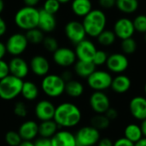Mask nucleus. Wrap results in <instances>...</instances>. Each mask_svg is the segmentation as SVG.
Returning a JSON list of instances; mask_svg holds the SVG:
<instances>
[{"mask_svg": "<svg viewBox=\"0 0 146 146\" xmlns=\"http://www.w3.org/2000/svg\"><path fill=\"white\" fill-rule=\"evenodd\" d=\"M74 70L79 77L87 79L96 70V66L92 62H84L77 60L74 64Z\"/></svg>", "mask_w": 146, "mask_h": 146, "instance_id": "b1692460", "label": "nucleus"}, {"mask_svg": "<svg viewBox=\"0 0 146 146\" xmlns=\"http://www.w3.org/2000/svg\"><path fill=\"white\" fill-rule=\"evenodd\" d=\"M97 48L95 44L89 39H84L79 44H75V55L77 60L84 62H92L96 54Z\"/></svg>", "mask_w": 146, "mask_h": 146, "instance_id": "ddd939ff", "label": "nucleus"}, {"mask_svg": "<svg viewBox=\"0 0 146 146\" xmlns=\"http://www.w3.org/2000/svg\"><path fill=\"white\" fill-rule=\"evenodd\" d=\"M6 53H7V50H6L5 44L3 43L2 41H0V60L3 59V57L5 56Z\"/></svg>", "mask_w": 146, "mask_h": 146, "instance_id": "8fccbe9b", "label": "nucleus"}, {"mask_svg": "<svg viewBox=\"0 0 146 146\" xmlns=\"http://www.w3.org/2000/svg\"><path fill=\"white\" fill-rule=\"evenodd\" d=\"M66 82L61 75L56 74H48L43 77L41 81V89L49 98H58L65 92Z\"/></svg>", "mask_w": 146, "mask_h": 146, "instance_id": "39448f33", "label": "nucleus"}, {"mask_svg": "<svg viewBox=\"0 0 146 146\" xmlns=\"http://www.w3.org/2000/svg\"><path fill=\"white\" fill-rule=\"evenodd\" d=\"M18 146H34L33 141H22Z\"/></svg>", "mask_w": 146, "mask_h": 146, "instance_id": "864d4df0", "label": "nucleus"}, {"mask_svg": "<svg viewBox=\"0 0 146 146\" xmlns=\"http://www.w3.org/2000/svg\"><path fill=\"white\" fill-rule=\"evenodd\" d=\"M23 141H33L38 135V124L33 120L25 121L17 131Z\"/></svg>", "mask_w": 146, "mask_h": 146, "instance_id": "6ab92c4d", "label": "nucleus"}, {"mask_svg": "<svg viewBox=\"0 0 146 146\" xmlns=\"http://www.w3.org/2000/svg\"><path fill=\"white\" fill-rule=\"evenodd\" d=\"M135 31L142 33H146V15H139L133 21Z\"/></svg>", "mask_w": 146, "mask_h": 146, "instance_id": "e433bc0d", "label": "nucleus"}, {"mask_svg": "<svg viewBox=\"0 0 146 146\" xmlns=\"http://www.w3.org/2000/svg\"><path fill=\"white\" fill-rule=\"evenodd\" d=\"M114 142L110 139V138H103L100 139L99 141L98 142L97 146H113Z\"/></svg>", "mask_w": 146, "mask_h": 146, "instance_id": "49530a36", "label": "nucleus"}, {"mask_svg": "<svg viewBox=\"0 0 146 146\" xmlns=\"http://www.w3.org/2000/svg\"><path fill=\"white\" fill-rule=\"evenodd\" d=\"M115 2L116 0H98V4L103 9H110L115 6Z\"/></svg>", "mask_w": 146, "mask_h": 146, "instance_id": "79ce46f5", "label": "nucleus"}, {"mask_svg": "<svg viewBox=\"0 0 146 146\" xmlns=\"http://www.w3.org/2000/svg\"><path fill=\"white\" fill-rule=\"evenodd\" d=\"M132 86L130 78L125 74H118L113 78L110 88L117 94H124L129 91Z\"/></svg>", "mask_w": 146, "mask_h": 146, "instance_id": "4be33fe9", "label": "nucleus"}, {"mask_svg": "<svg viewBox=\"0 0 146 146\" xmlns=\"http://www.w3.org/2000/svg\"><path fill=\"white\" fill-rule=\"evenodd\" d=\"M121 50L125 55H132L137 50V43L133 38H128L121 41Z\"/></svg>", "mask_w": 146, "mask_h": 146, "instance_id": "72a5a7b5", "label": "nucleus"}, {"mask_svg": "<svg viewBox=\"0 0 146 146\" xmlns=\"http://www.w3.org/2000/svg\"><path fill=\"white\" fill-rule=\"evenodd\" d=\"M9 74L23 80L26 78L29 72V63L21 56H13L9 62Z\"/></svg>", "mask_w": 146, "mask_h": 146, "instance_id": "2eb2a0df", "label": "nucleus"}, {"mask_svg": "<svg viewBox=\"0 0 146 146\" xmlns=\"http://www.w3.org/2000/svg\"><path fill=\"white\" fill-rule=\"evenodd\" d=\"M82 119L80 108L70 102H64L56 107L53 120L59 127L67 129L76 127Z\"/></svg>", "mask_w": 146, "mask_h": 146, "instance_id": "f257e3e1", "label": "nucleus"}, {"mask_svg": "<svg viewBox=\"0 0 146 146\" xmlns=\"http://www.w3.org/2000/svg\"><path fill=\"white\" fill-rule=\"evenodd\" d=\"M30 71L38 77H44L50 69V63L49 60L42 55L33 56L29 62Z\"/></svg>", "mask_w": 146, "mask_h": 146, "instance_id": "4468645a", "label": "nucleus"}, {"mask_svg": "<svg viewBox=\"0 0 146 146\" xmlns=\"http://www.w3.org/2000/svg\"><path fill=\"white\" fill-rule=\"evenodd\" d=\"M55 110H56V106L51 101L47 99H43L36 104L34 113L37 119H38L40 121H44L53 120Z\"/></svg>", "mask_w": 146, "mask_h": 146, "instance_id": "f3484780", "label": "nucleus"}, {"mask_svg": "<svg viewBox=\"0 0 146 146\" xmlns=\"http://www.w3.org/2000/svg\"><path fill=\"white\" fill-rule=\"evenodd\" d=\"M59 127L54 120L40 121L38 124V135L41 138L51 139L58 131Z\"/></svg>", "mask_w": 146, "mask_h": 146, "instance_id": "a878e982", "label": "nucleus"}, {"mask_svg": "<svg viewBox=\"0 0 146 146\" xmlns=\"http://www.w3.org/2000/svg\"><path fill=\"white\" fill-rule=\"evenodd\" d=\"M84 91H85L84 86L79 80H72L66 82L65 84L64 93H66L70 98H80L84 93Z\"/></svg>", "mask_w": 146, "mask_h": 146, "instance_id": "bb28decb", "label": "nucleus"}, {"mask_svg": "<svg viewBox=\"0 0 146 146\" xmlns=\"http://www.w3.org/2000/svg\"><path fill=\"white\" fill-rule=\"evenodd\" d=\"M4 44L7 53L12 56H21L27 50L29 44L25 33H22L11 34Z\"/></svg>", "mask_w": 146, "mask_h": 146, "instance_id": "423d86ee", "label": "nucleus"}, {"mask_svg": "<svg viewBox=\"0 0 146 146\" xmlns=\"http://www.w3.org/2000/svg\"><path fill=\"white\" fill-rule=\"evenodd\" d=\"M139 0H116L115 7L124 14L134 13L139 8Z\"/></svg>", "mask_w": 146, "mask_h": 146, "instance_id": "c85d7f7f", "label": "nucleus"}, {"mask_svg": "<svg viewBox=\"0 0 146 146\" xmlns=\"http://www.w3.org/2000/svg\"><path fill=\"white\" fill-rule=\"evenodd\" d=\"M89 104L96 114H105L110 108V100L105 92H94L90 96Z\"/></svg>", "mask_w": 146, "mask_h": 146, "instance_id": "9b49d317", "label": "nucleus"}, {"mask_svg": "<svg viewBox=\"0 0 146 146\" xmlns=\"http://www.w3.org/2000/svg\"><path fill=\"white\" fill-rule=\"evenodd\" d=\"M129 111L133 118L138 121L146 119V97H133L129 103Z\"/></svg>", "mask_w": 146, "mask_h": 146, "instance_id": "a211bd4d", "label": "nucleus"}, {"mask_svg": "<svg viewBox=\"0 0 146 146\" xmlns=\"http://www.w3.org/2000/svg\"><path fill=\"white\" fill-rule=\"evenodd\" d=\"M26 38L29 44H42L44 38V33L38 28H33L31 30H28L25 33Z\"/></svg>", "mask_w": 146, "mask_h": 146, "instance_id": "c756f323", "label": "nucleus"}, {"mask_svg": "<svg viewBox=\"0 0 146 146\" xmlns=\"http://www.w3.org/2000/svg\"><path fill=\"white\" fill-rule=\"evenodd\" d=\"M43 47L45 50L53 53L59 48V44L57 39L53 36H45L43 42Z\"/></svg>", "mask_w": 146, "mask_h": 146, "instance_id": "f704fd0d", "label": "nucleus"}, {"mask_svg": "<svg viewBox=\"0 0 146 146\" xmlns=\"http://www.w3.org/2000/svg\"><path fill=\"white\" fill-rule=\"evenodd\" d=\"M114 33L116 38H119L121 40L133 38V35L135 33L133 21L127 17L118 19L114 26Z\"/></svg>", "mask_w": 146, "mask_h": 146, "instance_id": "dca6fc26", "label": "nucleus"}, {"mask_svg": "<svg viewBox=\"0 0 146 146\" xmlns=\"http://www.w3.org/2000/svg\"><path fill=\"white\" fill-rule=\"evenodd\" d=\"M4 7H5L4 1H3V0H0V15H1V14L3 13V9H4Z\"/></svg>", "mask_w": 146, "mask_h": 146, "instance_id": "5fc2aeb1", "label": "nucleus"}, {"mask_svg": "<svg viewBox=\"0 0 146 146\" xmlns=\"http://www.w3.org/2000/svg\"><path fill=\"white\" fill-rule=\"evenodd\" d=\"M53 62L61 68H68L73 66L77 61L74 50L68 47H59L52 53Z\"/></svg>", "mask_w": 146, "mask_h": 146, "instance_id": "9d476101", "label": "nucleus"}, {"mask_svg": "<svg viewBox=\"0 0 146 146\" xmlns=\"http://www.w3.org/2000/svg\"><path fill=\"white\" fill-rule=\"evenodd\" d=\"M7 30H8L7 23L5 20L0 15V37H3V35H5V33H7Z\"/></svg>", "mask_w": 146, "mask_h": 146, "instance_id": "a18cd8bd", "label": "nucleus"}, {"mask_svg": "<svg viewBox=\"0 0 146 146\" xmlns=\"http://www.w3.org/2000/svg\"><path fill=\"white\" fill-rule=\"evenodd\" d=\"M71 10L78 17H85L92 10L91 0H72Z\"/></svg>", "mask_w": 146, "mask_h": 146, "instance_id": "5701e85b", "label": "nucleus"}, {"mask_svg": "<svg viewBox=\"0 0 146 146\" xmlns=\"http://www.w3.org/2000/svg\"><path fill=\"white\" fill-rule=\"evenodd\" d=\"M144 91H145V97H146V83H145V87H144Z\"/></svg>", "mask_w": 146, "mask_h": 146, "instance_id": "4d7b16f0", "label": "nucleus"}, {"mask_svg": "<svg viewBox=\"0 0 146 146\" xmlns=\"http://www.w3.org/2000/svg\"><path fill=\"white\" fill-rule=\"evenodd\" d=\"M41 0H23V3L25 6H29V7H36Z\"/></svg>", "mask_w": 146, "mask_h": 146, "instance_id": "09e8293b", "label": "nucleus"}, {"mask_svg": "<svg viewBox=\"0 0 146 146\" xmlns=\"http://www.w3.org/2000/svg\"><path fill=\"white\" fill-rule=\"evenodd\" d=\"M139 126H140V128H141V131L143 133V137L146 138V119L141 121V124Z\"/></svg>", "mask_w": 146, "mask_h": 146, "instance_id": "3c124183", "label": "nucleus"}, {"mask_svg": "<svg viewBox=\"0 0 146 146\" xmlns=\"http://www.w3.org/2000/svg\"><path fill=\"white\" fill-rule=\"evenodd\" d=\"M74 135L77 146H94L101 139L99 131L92 126L80 127Z\"/></svg>", "mask_w": 146, "mask_h": 146, "instance_id": "6e6552de", "label": "nucleus"}, {"mask_svg": "<svg viewBox=\"0 0 146 146\" xmlns=\"http://www.w3.org/2000/svg\"><path fill=\"white\" fill-rule=\"evenodd\" d=\"M110 125V121L104 114H97L91 119V126L94 128L100 130L107 129Z\"/></svg>", "mask_w": 146, "mask_h": 146, "instance_id": "7c9ffc66", "label": "nucleus"}, {"mask_svg": "<svg viewBox=\"0 0 146 146\" xmlns=\"http://www.w3.org/2000/svg\"><path fill=\"white\" fill-rule=\"evenodd\" d=\"M98 42L103 46H110L113 44L116 39V36L114 31L111 30H104L98 37Z\"/></svg>", "mask_w": 146, "mask_h": 146, "instance_id": "2f4dec72", "label": "nucleus"}, {"mask_svg": "<svg viewBox=\"0 0 146 146\" xmlns=\"http://www.w3.org/2000/svg\"><path fill=\"white\" fill-rule=\"evenodd\" d=\"M61 9V3L57 0H45L43 3L42 9L47 13L56 15Z\"/></svg>", "mask_w": 146, "mask_h": 146, "instance_id": "c9c22d12", "label": "nucleus"}, {"mask_svg": "<svg viewBox=\"0 0 146 146\" xmlns=\"http://www.w3.org/2000/svg\"><path fill=\"white\" fill-rule=\"evenodd\" d=\"M14 114L19 118H25L28 115V110L26 104L22 101H18L15 104L13 109Z\"/></svg>", "mask_w": 146, "mask_h": 146, "instance_id": "4c0bfd02", "label": "nucleus"}, {"mask_svg": "<svg viewBox=\"0 0 146 146\" xmlns=\"http://www.w3.org/2000/svg\"><path fill=\"white\" fill-rule=\"evenodd\" d=\"M113 146H135V144L131 142L130 140H128L125 137H122V138L117 139L114 142V145Z\"/></svg>", "mask_w": 146, "mask_h": 146, "instance_id": "a19ab883", "label": "nucleus"}, {"mask_svg": "<svg viewBox=\"0 0 146 146\" xmlns=\"http://www.w3.org/2000/svg\"><path fill=\"white\" fill-rule=\"evenodd\" d=\"M64 33L67 38L74 44H77L86 39V33L82 22L79 21H70L64 27Z\"/></svg>", "mask_w": 146, "mask_h": 146, "instance_id": "1a4fd4ad", "label": "nucleus"}, {"mask_svg": "<svg viewBox=\"0 0 146 146\" xmlns=\"http://www.w3.org/2000/svg\"><path fill=\"white\" fill-rule=\"evenodd\" d=\"M50 140L52 146H77L75 135L67 129L58 130Z\"/></svg>", "mask_w": 146, "mask_h": 146, "instance_id": "aec40b11", "label": "nucleus"}, {"mask_svg": "<svg viewBox=\"0 0 146 146\" xmlns=\"http://www.w3.org/2000/svg\"><path fill=\"white\" fill-rule=\"evenodd\" d=\"M108 54L106 53V51L102 50H98L96 51V54L93 57L92 62L94 63V65L97 66H102L104 64H106L107 59H108Z\"/></svg>", "mask_w": 146, "mask_h": 146, "instance_id": "58836bf2", "label": "nucleus"}, {"mask_svg": "<svg viewBox=\"0 0 146 146\" xmlns=\"http://www.w3.org/2000/svg\"><path fill=\"white\" fill-rule=\"evenodd\" d=\"M145 42H146V33H145Z\"/></svg>", "mask_w": 146, "mask_h": 146, "instance_id": "13d9d810", "label": "nucleus"}, {"mask_svg": "<svg viewBox=\"0 0 146 146\" xmlns=\"http://www.w3.org/2000/svg\"><path fill=\"white\" fill-rule=\"evenodd\" d=\"M112 75L104 70H95L87 79L88 86L94 92H104L111 86Z\"/></svg>", "mask_w": 146, "mask_h": 146, "instance_id": "0eeeda50", "label": "nucleus"}, {"mask_svg": "<svg viewBox=\"0 0 146 146\" xmlns=\"http://www.w3.org/2000/svg\"><path fill=\"white\" fill-rule=\"evenodd\" d=\"M4 141L9 146H18L23 140L17 131H8L4 135Z\"/></svg>", "mask_w": 146, "mask_h": 146, "instance_id": "473e14b6", "label": "nucleus"}, {"mask_svg": "<svg viewBox=\"0 0 146 146\" xmlns=\"http://www.w3.org/2000/svg\"><path fill=\"white\" fill-rule=\"evenodd\" d=\"M38 94H39L38 87L34 82L31 80L23 81L21 95L25 100L30 101V102L34 101L38 98Z\"/></svg>", "mask_w": 146, "mask_h": 146, "instance_id": "393cba45", "label": "nucleus"}, {"mask_svg": "<svg viewBox=\"0 0 146 146\" xmlns=\"http://www.w3.org/2000/svg\"><path fill=\"white\" fill-rule=\"evenodd\" d=\"M23 80L9 74L0 80V98L4 101H11L21 95Z\"/></svg>", "mask_w": 146, "mask_h": 146, "instance_id": "20e7f679", "label": "nucleus"}, {"mask_svg": "<svg viewBox=\"0 0 146 146\" xmlns=\"http://www.w3.org/2000/svg\"><path fill=\"white\" fill-rule=\"evenodd\" d=\"M82 24L86 30V35L92 38H97L104 30H105L107 17L103 10L95 9L83 18Z\"/></svg>", "mask_w": 146, "mask_h": 146, "instance_id": "7ed1b4c3", "label": "nucleus"}, {"mask_svg": "<svg viewBox=\"0 0 146 146\" xmlns=\"http://www.w3.org/2000/svg\"><path fill=\"white\" fill-rule=\"evenodd\" d=\"M57 26V21L56 15L47 13L42 9H39V19L38 27L44 33H52Z\"/></svg>", "mask_w": 146, "mask_h": 146, "instance_id": "412c9836", "label": "nucleus"}, {"mask_svg": "<svg viewBox=\"0 0 146 146\" xmlns=\"http://www.w3.org/2000/svg\"><path fill=\"white\" fill-rule=\"evenodd\" d=\"M39 19V9L36 7L23 6L19 9L14 16L15 26L22 30L28 31L38 27Z\"/></svg>", "mask_w": 146, "mask_h": 146, "instance_id": "f03ea898", "label": "nucleus"}, {"mask_svg": "<svg viewBox=\"0 0 146 146\" xmlns=\"http://www.w3.org/2000/svg\"><path fill=\"white\" fill-rule=\"evenodd\" d=\"M106 66L110 72L121 74L128 68L129 61L125 54L114 53L108 56Z\"/></svg>", "mask_w": 146, "mask_h": 146, "instance_id": "f8f14e48", "label": "nucleus"}, {"mask_svg": "<svg viewBox=\"0 0 146 146\" xmlns=\"http://www.w3.org/2000/svg\"><path fill=\"white\" fill-rule=\"evenodd\" d=\"M124 137L130 140L131 142L136 144L143 137V133L140 128V126L135 123L128 124L124 130Z\"/></svg>", "mask_w": 146, "mask_h": 146, "instance_id": "cd10ccee", "label": "nucleus"}, {"mask_svg": "<svg viewBox=\"0 0 146 146\" xmlns=\"http://www.w3.org/2000/svg\"><path fill=\"white\" fill-rule=\"evenodd\" d=\"M60 75L65 82H68L73 80V73L70 70H64Z\"/></svg>", "mask_w": 146, "mask_h": 146, "instance_id": "de8ad7c7", "label": "nucleus"}, {"mask_svg": "<svg viewBox=\"0 0 146 146\" xmlns=\"http://www.w3.org/2000/svg\"><path fill=\"white\" fill-rule=\"evenodd\" d=\"M135 146H146V138H142L139 142L135 144Z\"/></svg>", "mask_w": 146, "mask_h": 146, "instance_id": "603ef678", "label": "nucleus"}, {"mask_svg": "<svg viewBox=\"0 0 146 146\" xmlns=\"http://www.w3.org/2000/svg\"><path fill=\"white\" fill-rule=\"evenodd\" d=\"M9 74V62H7L3 59H1L0 60V80L5 78Z\"/></svg>", "mask_w": 146, "mask_h": 146, "instance_id": "ea45409f", "label": "nucleus"}, {"mask_svg": "<svg viewBox=\"0 0 146 146\" xmlns=\"http://www.w3.org/2000/svg\"><path fill=\"white\" fill-rule=\"evenodd\" d=\"M61 4H65V3H68L69 2H71L72 0H57Z\"/></svg>", "mask_w": 146, "mask_h": 146, "instance_id": "6e6d98bb", "label": "nucleus"}, {"mask_svg": "<svg viewBox=\"0 0 146 146\" xmlns=\"http://www.w3.org/2000/svg\"><path fill=\"white\" fill-rule=\"evenodd\" d=\"M33 144H34V146H52L50 139L41 138V137L37 139Z\"/></svg>", "mask_w": 146, "mask_h": 146, "instance_id": "c03bdc74", "label": "nucleus"}, {"mask_svg": "<svg viewBox=\"0 0 146 146\" xmlns=\"http://www.w3.org/2000/svg\"><path fill=\"white\" fill-rule=\"evenodd\" d=\"M104 115H106V117H107L110 121H111L116 120V119L118 118V116H119V113H118L117 110L115 109V108H110V109L105 112Z\"/></svg>", "mask_w": 146, "mask_h": 146, "instance_id": "37998d69", "label": "nucleus"}]
</instances>
